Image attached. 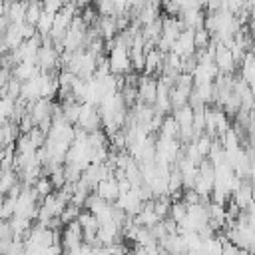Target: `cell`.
<instances>
[{"label": "cell", "mask_w": 255, "mask_h": 255, "mask_svg": "<svg viewBox=\"0 0 255 255\" xmlns=\"http://www.w3.org/2000/svg\"><path fill=\"white\" fill-rule=\"evenodd\" d=\"M213 62H215V66H217L219 74H223V76H231V74L237 70V64H235V60H233V56H231L229 48H225V46H223V44H219V42H217V46H215Z\"/></svg>", "instance_id": "cell-3"}, {"label": "cell", "mask_w": 255, "mask_h": 255, "mask_svg": "<svg viewBox=\"0 0 255 255\" xmlns=\"http://www.w3.org/2000/svg\"><path fill=\"white\" fill-rule=\"evenodd\" d=\"M0 239H12L10 223L8 221H2V219H0Z\"/></svg>", "instance_id": "cell-25"}, {"label": "cell", "mask_w": 255, "mask_h": 255, "mask_svg": "<svg viewBox=\"0 0 255 255\" xmlns=\"http://www.w3.org/2000/svg\"><path fill=\"white\" fill-rule=\"evenodd\" d=\"M120 235H122V227H120L118 223H114V221L100 225L98 231H96V237H98V241H100L102 247H108V245L116 243Z\"/></svg>", "instance_id": "cell-7"}, {"label": "cell", "mask_w": 255, "mask_h": 255, "mask_svg": "<svg viewBox=\"0 0 255 255\" xmlns=\"http://www.w3.org/2000/svg\"><path fill=\"white\" fill-rule=\"evenodd\" d=\"M211 42V34L205 30V28H199V30H193V48L195 50H205Z\"/></svg>", "instance_id": "cell-14"}, {"label": "cell", "mask_w": 255, "mask_h": 255, "mask_svg": "<svg viewBox=\"0 0 255 255\" xmlns=\"http://www.w3.org/2000/svg\"><path fill=\"white\" fill-rule=\"evenodd\" d=\"M2 203H4V197H2V193H0V209H2Z\"/></svg>", "instance_id": "cell-28"}, {"label": "cell", "mask_w": 255, "mask_h": 255, "mask_svg": "<svg viewBox=\"0 0 255 255\" xmlns=\"http://www.w3.org/2000/svg\"><path fill=\"white\" fill-rule=\"evenodd\" d=\"M157 98V80L151 76H141L137 78V102L145 106H153Z\"/></svg>", "instance_id": "cell-2"}, {"label": "cell", "mask_w": 255, "mask_h": 255, "mask_svg": "<svg viewBox=\"0 0 255 255\" xmlns=\"http://www.w3.org/2000/svg\"><path fill=\"white\" fill-rule=\"evenodd\" d=\"M211 141H213V139H211V137H207L205 133H203V135H199V137L195 139L197 151H199V155H201L203 159H205V157L209 155V149H211Z\"/></svg>", "instance_id": "cell-22"}, {"label": "cell", "mask_w": 255, "mask_h": 255, "mask_svg": "<svg viewBox=\"0 0 255 255\" xmlns=\"http://www.w3.org/2000/svg\"><path fill=\"white\" fill-rule=\"evenodd\" d=\"M26 10H28V4H22V2L6 4L4 6V12H6V18H8L10 24H24Z\"/></svg>", "instance_id": "cell-11"}, {"label": "cell", "mask_w": 255, "mask_h": 255, "mask_svg": "<svg viewBox=\"0 0 255 255\" xmlns=\"http://www.w3.org/2000/svg\"><path fill=\"white\" fill-rule=\"evenodd\" d=\"M54 16L56 14H52V12H46L44 8H42V14H40V18H38V22H36V34L38 36H48L50 32H52V26H54Z\"/></svg>", "instance_id": "cell-12"}, {"label": "cell", "mask_w": 255, "mask_h": 255, "mask_svg": "<svg viewBox=\"0 0 255 255\" xmlns=\"http://www.w3.org/2000/svg\"><path fill=\"white\" fill-rule=\"evenodd\" d=\"M62 249L68 253L72 249H78L82 245V227L78 221H72L68 225H64L62 229Z\"/></svg>", "instance_id": "cell-4"}, {"label": "cell", "mask_w": 255, "mask_h": 255, "mask_svg": "<svg viewBox=\"0 0 255 255\" xmlns=\"http://www.w3.org/2000/svg\"><path fill=\"white\" fill-rule=\"evenodd\" d=\"M62 6H64V2H60V0H46V2L42 4V8H44L46 12H52V14H58Z\"/></svg>", "instance_id": "cell-23"}, {"label": "cell", "mask_w": 255, "mask_h": 255, "mask_svg": "<svg viewBox=\"0 0 255 255\" xmlns=\"http://www.w3.org/2000/svg\"><path fill=\"white\" fill-rule=\"evenodd\" d=\"M108 62H110V74L112 76H128L131 74V64H129V50L122 46H112L108 52Z\"/></svg>", "instance_id": "cell-1"}, {"label": "cell", "mask_w": 255, "mask_h": 255, "mask_svg": "<svg viewBox=\"0 0 255 255\" xmlns=\"http://www.w3.org/2000/svg\"><path fill=\"white\" fill-rule=\"evenodd\" d=\"M20 90H22V82H18L16 78H10L6 88L2 90V98H10V100H18L20 98Z\"/></svg>", "instance_id": "cell-15"}, {"label": "cell", "mask_w": 255, "mask_h": 255, "mask_svg": "<svg viewBox=\"0 0 255 255\" xmlns=\"http://www.w3.org/2000/svg\"><path fill=\"white\" fill-rule=\"evenodd\" d=\"M4 52H6V44H4V38L0 36V56H2Z\"/></svg>", "instance_id": "cell-27"}, {"label": "cell", "mask_w": 255, "mask_h": 255, "mask_svg": "<svg viewBox=\"0 0 255 255\" xmlns=\"http://www.w3.org/2000/svg\"><path fill=\"white\" fill-rule=\"evenodd\" d=\"M92 255H110V253L106 251V247H96V249L92 251Z\"/></svg>", "instance_id": "cell-26"}, {"label": "cell", "mask_w": 255, "mask_h": 255, "mask_svg": "<svg viewBox=\"0 0 255 255\" xmlns=\"http://www.w3.org/2000/svg\"><path fill=\"white\" fill-rule=\"evenodd\" d=\"M213 118H215V135H217V139H219V137L225 135V131L231 128V124H229V120H227V114H225L221 108H215V110H213Z\"/></svg>", "instance_id": "cell-13"}, {"label": "cell", "mask_w": 255, "mask_h": 255, "mask_svg": "<svg viewBox=\"0 0 255 255\" xmlns=\"http://www.w3.org/2000/svg\"><path fill=\"white\" fill-rule=\"evenodd\" d=\"M40 14H42V4L32 2V4H28V10H26V18H24V22L36 28V22H38Z\"/></svg>", "instance_id": "cell-19"}, {"label": "cell", "mask_w": 255, "mask_h": 255, "mask_svg": "<svg viewBox=\"0 0 255 255\" xmlns=\"http://www.w3.org/2000/svg\"><path fill=\"white\" fill-rule=\"evenodd\" d=\"M52 108H54V106L50 104V100H42V98L26 106V110H28V114H30L34 126H38V124L44 122L46 118H52Z\"/></svg>", "instance_id": "cell-5"}, {"label": "cell", "mask_w": 255, "mask_h": 255, "mask_svg": "<svg viewBox=\"0 0 255 255\" xmlns=\"http://www.w3.org/2000/svg\"><path fill=\"white\" fill-rule=\"evenodd\" d=\"M14 185H16V173H14V169L0 171V193L10 191Z\"/></svg>", "instance_id": "cell-17"}, {"label": "cell", "mask_w": 255, "mask_h": 255, "mask_svg": "<svg viewBox=\"0 0 255 255\" xmlns=\"http://www.w3.org/2000/svg\"><path fill=\"white\" fill-rule=\"evenodd\" d=\"M34 189L38 191V195L44 199V197H48L50 193H54V185H52V181H50V177L48 175H42V177H38L36 179V183H34Z\"/></svg>", "instance_id": "cell-16"}, {"label": "cell", "mask_w": 255, "mask_h": 255, "mask_svg": "<svg viewBox=\"0 0 255 255\" xmlns=\"http://www.w3.org/2000/svg\"><path fill=\"white\" fill-rule=\"evenodd\" d=\"M2 38H4L6 50H8V48H10L12 52H14V50H18V48H20V44L24 42L22 32H20V24H8V28H6V30H4V34H2Z\"/></svg>", "instance_id": "cell-10"}, {"label": "cell", "mask_w": 255, "mask_h": 255, "mask_svg": "<svg viewBox=\"0 0 255 255\" xmlns=\"http://www.w3.org/2000/svg\"><path fill=\"white\" fill-rule=\"evenodd\" d=\"M78 223H80V227H82V231L84 229H94V231H98V221H96V217L90 213V211H80V215H78V219H76Z\"/></svg>", "instance_id": "cell-18"}, {"label": "cell", "mask_w": 255, "mask_h": 255, "mask_svg": "<svg viewBox=\"0 0 255 255\" xmlns=\"http://www.w3.org/2000/svg\"><path fill=\"white\" fill-rule=\"evenodd\" d=\"M94 193L100 197V199H104V201H108V203H116V199L120 197V189H118V181L114 179V177H108V179H102L98 185H96V189H94Z\"/></svg>", "instance_id": "cell-6"}, {"label": "cell", "mask_w": 255, "mask_h": 255, "mask_svg": "<svg viewBox=\"0 0 255 255\" xmlns=\"http://www.w3.org/2000/svg\"><path fill=\"white\" fill-rule=\"evenodd\" d=\"M20 32H22V38L24 40H30L32 36H36V28L34 26H30V24H20Z\"/></svg>", "instance_id": "cell-24"}, {"label": "cell", "mask_w": 255, "mask_h": 255, "mask_svg": "<svg viewBox=\"0 0 255 255\" xmlns=\"http://www.w3.org/2000/svg\"><path fill=\"white\" fill-rule=\"evenodd\" d=\"M78 215H80V207H76V205L68 203V205H66V209H64V211H62V215H60V221H62V225H68V223L76 221V219H78Z\"/></svg>", "instance_id": "cell-21"}, {"label": "cell", "mask_w": 255, "mask_h": 255, "mask_svg": "<svg viewBox=\"0 0 255 255\" xmlns=\"http://www.w3.org/2000/svg\"><path fill=\"white\" fill-rule=\"evenodd\" d=\"M36 76H40V68L36 66V62H18L16 68H14V76L12 78H16L18 82L24 84V82H28V80H32Z\"/></svg>", "instance_id": "cell-8"}, {"label": "cell", "mask_w": 255, "mask_h": 255, "mask_svg": "<svg viewBox=\"0 0 255 255\" xmlns=\"http://www.w3.org/2000/svg\"><path fill=\"white\" fill-rule=\"evenodd\" d=\"M159 10H161L159 4H155V2H143L141 10L135 14V20H137L141 26H147V24H151L153 20L159 18Z\"/></svg>", "instance_id": "cell-9"}, {"label": "cell", "mask_w": 255, "mask_h": 255, "mask_svg": "<svg viewBox=\"0 0 255 255\" xmlns=\"http://www.w3.org/2000/svg\"><path fill=\"white\" fill-rule=\"evenodd\" d=\"M185 213H187V205L183 201H171V207H169V215L167 217H171L175 223H179L185 217Z\"/></svg>", "instance_id": "cell-20"}]
</instances>
